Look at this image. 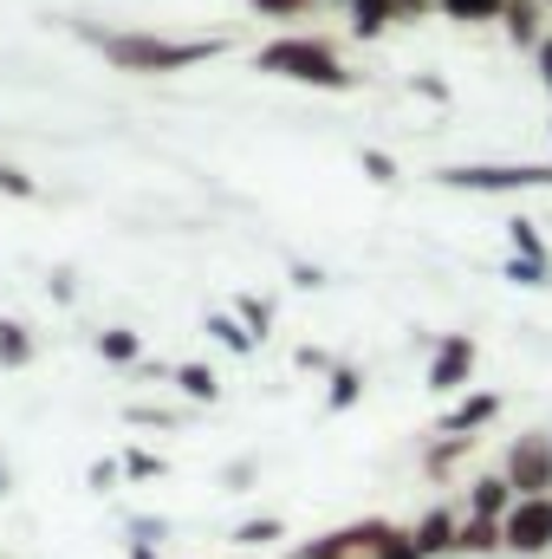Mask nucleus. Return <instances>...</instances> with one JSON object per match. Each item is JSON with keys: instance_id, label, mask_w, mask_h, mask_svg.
<instances>
[{"instance_id": "obj_1", "label": "nucleus", "mask_w": 552, "mask_h": 559, "mask_svg": "<svg viewBox=\"0 0 552 559\" xmlns=\"http://www.w3.org/2000/svg\"><path fill=\"white\" fill-rule=\"evenodd\" d=\"M111 72H137V79H163V72H189V66H208L228 52V39H163V33H98V26H79Z\"/></svg>"}, {"instance_id": "obj_2", "label": "nucleus", "mask_w": 552, "mask_h": 559, "mask_svg": "<svg viewBox=\"0 0 552 559\" xmlns=\"http://www.w3.org/2000/svg\"><path fill=\"white\" fill-rule=\"evenodd\" d=\"M254 66L267 72V79H292V85H312V92H358V72L338 59V46L332 39H319V33H279L267 39L261 52H254Z\"/></svg>"}, {"instance_id": "obj_3", "label": "nucleus", "mask_w": 552, "mask_h": 559, "mask_svg": "<svg viewBox=\"0 0 552 559\" xmlns=\"http://www.w3.org/2000/svg\"><path fill=\"white\" fill-rule=\"evenodd\" d=\"M435 182L461 195H520V189H552V163H448L435 169Z\"/></svg>"}, {"instance_id": "obj_4", "label": "nucleus", "mask_w": 552, "mask_h": 559, "mask_svg": "<svg viewBox=\"0 0 552 559\" xmlns=\"http://www.w3.org/2000/svg\"><path fill=\"white\" fill-rule=\"evenodd\" d=\"M501 475H507V488H514L520 501H540V495H552V429H520V436L507 442Z\"/></svg>"}, {"instance_id": "obj_5", "label": "nucleus", "mask_w": 552, "mask_h": 559, "mask_svg": "<svg viewBox=\"0 0 552 559\" xmlns=\"http://www.w3.org/2000/svg\"><path fill=\"white\" fill-rule=\"evenodd\" d=\"M501 534H507V554H520V559L552 554V495H540V501H514V514L501 521Z\"/></svg>"}, {"instance_id": "obj_6", "label": "nucleus", "mask_w": 552, "mask_h": 559, "mask_svg": "<svg viewBox=\"0 0 552 559\" xmlns=\"http://www.w3.org/2000/svg\"><path fill=\"white\" fill-rule=\"evenodd\" d=\"M475 358H481V345H475L468 332H442V345H435V358H429V391H435V397L461 391V384L475 378Z\"/></svg>"}, {"instance_id": "obj_7", "label": "nucleus", "mask_w": 552, "mask_h": 559, "mask_svg": "<svg viewBox=\"0 0 552 559\" xmlns=\"http://www.w3.org/2000/svg\"><path fill=\"white\" fill-rule=\"evenodd\" d=\"M377 534H384V521H351V527H332V534H319V540H305V547H292L286 559H358L377 547Z\"/></svg>"}, {"instance_id": "obj_8", "label": "nucleus", "mask_w": 552, "mask_h": 559, "mask_svg": "<svg viewBox=\"0 0 552 559\" xmlns=\"http://www.w3.org/2000/svg\"><path fill=\"white\" fill-rule=\"evenodd\" d=\"M410 534H416V554H422V559H448L455 547H461V521H455L448 508H429Z\"/></svg>"}, {"instance_id": "obj_9", "label": "nucleus", "mask_w": 552, "mask_h": 559, "mask_svg": "<svg viewBox=\"0 0 552 559\" xmlns=\"http://www.w3.org/2000/svg\"><path fill=\"white\" fill-rule=\"evenodd\" d=\"M501 26H507V39H514V46L540 52V39H547V7H540V0H514V7L501 13Z\"/></svg>"}, {"instance_id": "obj_10", "label": "nucleus", "mask_w": 552, "mask_h": 559, "mask_svg": "<svg viewBox=\"0 0 552 559\" xmlns=\"http://www.w3.org/2000/svg\"><path fill=\"white\" fill-rule=\"evenodd\" d=\"M501 417V391H475V397H461L448 417H442V436H468V429H481V423Z\"/></svg>"}, {"instance_id": "obj_11", "label": "nucleus", "mask_w": 552, "mask_h": 559, "mask_svg": "<svg viewBox=\"0 0 552 559\" xmlns=\"http://www.w3.org/2000/svg\"><path fill=\"white\" fill-rule=\"evenodd\" d=\"M514 488H507V475H481L475 481V495H468V514H481V521H507L514 514Z\"/></svg>"}, {"instance_id": "obj_12", "label": "nucleus", "mask_w": 552, "mask_h": 559, "mask_svg": "<svg viewBox=\"0 0 552 559\" xmlns=\"http://www.w3.org/2000/svg\"><path fill=\"white\" fill-rule=\"evenodd\" d=\"M364 397V371L358 365H332L325 371V411H351Z\"/></svg>"}, {"instance_id": "obj_13", "label": "nucleus", "mask_w": 552, "mask_h": 559, "mask_svg": "<svg viewBox=\"0 0 552 559\" xmlns=\"http://www.w3.org/2000/svg\"><path fill=\"white\" fill-rule=\"evenodd\" d=\"M391 20H404L397 0H358V7H351V39H384Z\"/></svg>"}, {"instance_id": "obj_14", "label": "nucleus", "mask_w": 552, "mask_h": 559, "mask_svg": "<svg viewBox=\"0 0 552 559\" xmlns=\"http://www.w3.org/2000/svg\"><path fill=\"white\" fill-rule=\"evenodd\" d=\"M33 365V332L20 319H0V371H26Z\"/></svg>"}, {"instance_id": "obj_15", "label": "nucleus", "mask_w": 552, "mask_h": 559, "mask_svg": "<svg viewBox=\"0 0 552 559\" xmlns=\"http://www.w3.org/2000/svg\"><path fill=\"white\" fill-rule=\"evenodd\" d=\"M169 378H176V391H182L189 404H215V397H221V384H215V371H208V365H176Z\"/></svg>"}, {"instance_id": "obj_16", "label": "nucleus", "mask_w": 552, "mask_h": 559, "mask_svg": "<svg viewBox=\"0 0 552 559\" xmlns=\"http://www.w3.org/2000/svg\"><path fill=\"white\" fill-rule=\"evenodd\" d=\"M501 547H507L501 521H481V514H468V521H461V547H455V554H501Z\"/></svg>"}, {"instance_id": "obj_17", "label": "nucleus", "mask_w": 552, "mask_h": 559, "mask_svg": "<svg viewBox=\"0 0 552 559\" xmlns=\"http://www.w3.org/2000/svg\"><path fill=\"white\" fill-rule=\"evenodd\" d=\"M98 352H105L111 365H143V338L131 325H105V332H98Z\"/></svg>"}, {"instance_id": "obj_18", "label": "nucleus", "mask_w": 552, "mask_h": 559, "mask_svg": "<svg viewBox=\"0 0 552 559\" xmlns=\"http://www.w3.org/2000/svg\"><path fill=\"white\" fill-rule=\"evenodd\" d=\"M208 338H215L221 352H254V345H261V338H254L235 312H208Z\"/></svg>"}, {"instance_id": "obj_19", "label": "nucleus", "mask_w": 552, "mask_h": 559, "mask_svg": "<svg viewBox=\"0 0 552 559\" xmlns=\"http://www.w3.org/2000/svg\"><path fill=\"white\" fill-rule=\"evenodd\" d=\"M507 235H514V254H527V261H552V248H547V235H540V222L514 215V222H507Z\"/></svg>"}, {"instance_id": "obj_20", "label": "nucleus", "mask_w": 552, "mask_h": 559, "mask_svg": "<svg viewBox=\"0 0 552 559\" xmlns=\"http://www.w3.org/2000/svg\"><path fill=\"white\" fill-rule=\"evenodd\" d=\"M274 540H286V527H279L274 514H261V521H241V527H235V547H248V554H261V547H274Z\"/></svg>"}, {"instance_id": "obj_21", "label": "nucleus", "mask_w": 552, "mask_h": 559, "mask_svg": "<svg viewBox=\"0 0 552 559\" xmlns=\"http://www.w3.org/2000/svg\"><path fill=\"white\" fill-rule=\"evenodd\" d=\"M507 7H514V0H448L442 13H448V20H461V26H481V20H501Z\"/></svg>"}, {"instance_id": "obj_22", "label": "nucleus", "mask_w": 552, "mask_h": 559, "mask_svg": "<svg viewBox=\"0 0 552 559\" xmlns=\"http://www.w3.org/2000/svg\"><path fill=\"white\" fill-rule=\"evenodd\" d=\"M501 274L514 280V286H552V261H527V254H507V261H501Z\"/></svg>"}, {"instance_id": "obj_23", "label": "nucleus", "mask_w": 552, "mask_h": 559, "mask_svg": "<svg viewBox=\"0 0 552 559\" xmlns=\"http://www.w3.org/2000/svg\"><path fill=\"white\" fill-rule=\"evenodd\" d=\"M118 462H124V475H131V481H163V475H169V462H163L156 449H124Z\"/></svg>"}, {"instance_id": "obj_24", "label": "nucleus", "mask_w": 552, "mask_h": 559, "mask_svg": "<svg viewBox=\"0 0 552 559\" xmlns=\"http://www.w3.org/2000/svg\"><path fill=\"white\" fill-rule=\"evenodd\" d=\"M124 540H131V547H163V540H169V521H163V514H131V521H124Z\"/></svg>"}, {"instance_id": "obj_25", "label": "nucleus", "mask_w": 552, "mask_h": 559, "mask_svg": "<svg viewBox=\"0 0 552 559\" xmlns=\"http://www.w3.org/2000/svg\"><path fill=\"white\" fill-rule=\"evenodd\" d=\"M371 559H422V554H416V534H410V527H391V521H384V534H377Z\"/></svg>"}, {"instance_id": "obj_26", "label": "nucleus", "mask_w": 552, "mask_h": 559, "mask_svg": "<svg viewBox=\"0 0 552 559\" xmlns=\"http://www.w3.org/2000/svg\"><path fill=\"white\" fill-rule=\"evenodd\" d=\"M235 319H241V325L261 338V332L274 325V306H267V299H254V293H241V299H235Z\"/></svg>"}, {"instance_id": "obj_27", "label": "nucleus", "mask_w": 552, "mask_h": 559, "mask_svg": "<svg viewBox=\"0 0 552 559\" xmlns=\"http://www.w3.org/2000/svg\"><path fill=\"white\" fill-rule=\"evenodd\" d=\"M468 442H475V436H448V442H435V449L422 455V468H429V475H442V468H455V462L468 455Z\"/></svg>"}, {"instance_id": "obj_28", "label": "nucleus", "mask_w": 552, "mask_h": 559, "mask_svg": "<svg viewBox=\"0 0 552 559\" xmlns=\"http://www.w3.org/2000/svg\"><path fill=\"white\" fill-rule=\"evenodd\" d=\"M118 481H124V462H118V455L92 462V475H85V488H92V495H118Z\"/></svg>"}, {"instance_id": "obj_29", "label": "nucleus", "mask_w": 552, "mask_h": 559, "mask_svg": "<svg viewBox=\"0 0 552 559\" xmlns=\"http://www.w3.org/2000/svg\"><path fill=\"white\" fill-rule=\"evenodd\" d=\"M358 169L371 182H397V156H384V150H358Z\"/></svg>"}, {"instance_id": "obj_30", "label": "nucleus", "mask_w": 552, "mask_h": 559, "mask_svg": "<svg viewBox=\"0 0 552 559\" xmlns=\"http://www.w3.org/2000/svg\"><path fill=\"white\" fill-rule=\"evenodd\" d=\"M0 195H13V202H26V195H33V176H20L13 163H0Z\"/></svg>"}, {"instance_id": "obj_31", "label": "nucleus", "mask_w": 552, "mask_h": 559, "mask_svg": "<svg viewBox=\"0 0 552 559\" xmlns=\"http://www.w3.org/2000/svg\"><path fill=\"white\" fill-rule=\"evenodd\" d=\"M254 475H261V462H254V455H248V462H228V468H221V481H228V488H254Z\"/></svg>"}, {"instance_id": "obj_32", "label": "nucleus", "mask_w": 552, "mask_h": 559, "mask_svg": "<svg viewBox=\"0 0 552 559\" xmlns=\"http://www.w3.org/2000/svg\"><path fill=\"white\" fill-rule=\"evenodd\" d=\"M286 274H292V286H299V293H319V286H325V274H319L312 261H292Z\"/></svg>"}, {"instance_id": "obj_33", "label": "nucleus", "mask_w": 552, "mask_h": 559, "mask_svg": "<svg viewBox=\"0 0 552 559\" xmlns=\"http://www.w3.org/2000/svg\"><path fill=\"white\" fill-rule=\"evenodd\" d=\"M131 423H149V429H169V411H156V404H131Z\"/></svg>"}, {"instance_id": "obj_34", "label": "nucleus", "mask_w": 552, "mask_h": 559, "mask_svg": "<svg viewBox=\"0 0 552 559\" xmlns=\"http://www.w3.org/2000/svg\"><path fill=\"white\" fill-rule=\"evenodd\" d=\"M72 293H79V274H72V267H52V299H59V306H65V299H72Z\"/></svg>"}, {"instance_id": "obj_35", "label": "nucleus", "mask_w": 552, "mask_h": 559, "mask_svg": "<svg viewBox=\"0 0 552 559\" xmlns=\"http://www.w3.org/2000/svg\"><path fill=\"white\" fill-rule=\"evenodd\" d=\"M254 7H261V13H267V20H292V13H299V7H305V0H254Z\"/></svg>"}, {"instance_id": "obj_36", "label": "nucleus", "mask_w": 552, "mask_h": 559, "mask_svg": "<svg viewBox=\"0 0 552 559\" xmlns=\"http://www.w3.org/2000/svg\"><path fill=\"white\" fill-rule=\"evenodd\" d=\"M533 66H540V85L552 92V33L540 39V52H533Z\"/></svg>"}, {"instance_id": "obj_37", "label": "nucleus", "mask_w": 552, "mask_h": 559, "mask_svg": "<svg viewBox=\"0 0 552 559\" xmlns=\"http://www.w3.org/2000/svg\"><path fill=\"white\" fill-rule=\"evenodd\" d=\"M124 554H131V559H163L156 547H131V540H124Z\"/></svg>"}, {"instance_id": "obj_38", "label": "nucleus", "mask_w": 552, "mask_h": 559, "mask_svg": "<svg viewBox=\"0 0 552 559\" xmlns=\"http://www.w3.org/2000/svg\"><path fill=\"white\" fill-rule=\"evenodd\" d=\"M7 488H13V481H7V462H0V495H7Z\"/></svg>"}, {"instance_id": "obj_39", "label": "nucleus", "mask_w": 552, "mask_h": 559, "mask_svg": "<svg viewBox=\"0 0 552 559\" xmlns=\"http://www.w3.org/2000/svg\"><path fill=\"white\" fill-rule=\"evenodd\" d=\"M338 7H358V0H338Z\"/></svg>"}, {"instance_id": "obj_40", "label": "nucleus", "mask_w": 552, "mask_h": 559, "mask_svg": "<svg viewBox=\"0 0 552 559\" xmlns=\"http://www.w3.org/2000/svg\"><path fill=\"white\" fill-rule=\"evenodd\" d=\"M435 7H448V0H435Z\"/></svg>"}, {"instance_id": "obj_41", "label": "nucleus", "mask_w": 552, "mask_h": 559, "mask_svg": "<svg viewBox=\"0 0 552 559\" xmlns=\"http://www.w3.org/2000/svg\"><path fill=\"white\" fill-rule=\"evenodd\" d=\"M540 7H552V0H540Z\"/></svg>"}]
</instances>
